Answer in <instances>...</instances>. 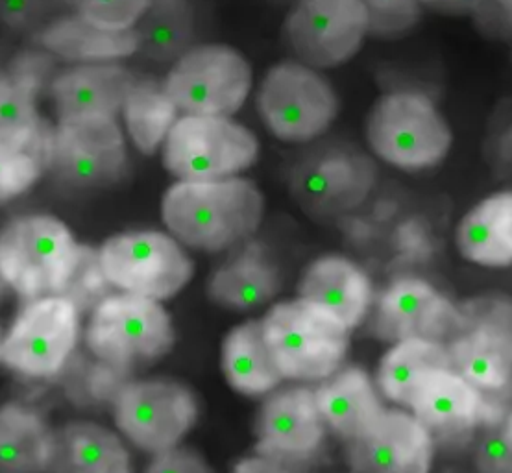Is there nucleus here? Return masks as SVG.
I'll return each instance as SVG.
<instances>
[{"instance_id": "nucleus-2", "label": "nucleus", "mask_w": 512, "mask_h": 473, "mask_svg": "<svg viewBox=\"0 0 512 473\" xmlns=\"http://www.w3.org/2000/svg\"><path fill=\"white\" fill-rule=\"evenodd\" d=\"M366 137L376 156L402 170L439 165L453 143L450 124L420 91H392L379 98L370 111Z\"/></svg>"}, {"instance_id": "nucleus-44", "label": "nucleus", "mask_w": 512, "mask_h": 473, "mask_svg": "<svg viewBox=\"0 0 512 473\" xmlns=\"http://www.w3.org/2000/svg\"><path fill=\"white\" fill-rule=\"evenodd\" d=\"M10 289V285H8V281L4 279V276L0 274V300L6 296V292Z\"/></svg>"}, {"instance_id": "nucleus-1", "label": "nucleus", "mask_w": 512, "mask_h": 473, "mask_svg": "<svg viewBox=\"0 0 512 473\" xmlns=\"http://www.w3.org/2000/svg\"><path fill=\"white\" fill-rule=\"evenodd\" d=\"M265 213V198L244 178L178 182L161 200L172 237L200 252H222L250 237Z\"/></svg>"}, {"instance_id": "nucleus-14", "label": "nucleus", "mask_w": 512, "mask_h": 473, "mask_svg": "<svg viewBox=\"0 0 512 473\" xmlns=\"http://www.w3.org/2000/svg\"><path fill=\"white\" fill-rule=\"evenodd\" d=\"M126 165V143L117 119L58 121L49 170L61 182L76 189H104L121 182Z\"/></svg>"}, {"instance_id": "nucleus-18", "label": "nucleus", "mask_w": 512, "mask_h": 473, "mask_svg": "<svg viewBox=\"0 0 512 473\" xmlns=\"http://www.w3.org/2000/svg\"><path fill=\"white\" fill-rule=\"evenodd\" d=\"M433 448V435L415 416L385 411L352 442V464L361 473H429Z\"/></svg>"}, {"instance_id": "nucleus-28", "label": "nucleus", "mask_w": 512, "mask_h": 473, "mask_svg": "<svg viewBox=\"0 0 512 473\" xmlns=\"http://www.w3.org/2000/svg\"><path fill=\"white\" fill-rule=\"evenodd\" d=\"M457 246L477 265H512V193L488 196L468 211L457 230Z\"/></svg>"}, {"instance_id": "nucleus-23", "label": "nucleus", "mask_w": 512, "mask_h": 473, "mask_svg": "<svg viewBox=\"0 0 512 473\" xmlns=\"http://www.w3.org/2000/svg\"><path fill=\"white\" fill-rule=\"evenodd\" d=\"M47 473H132V461L108 427L76 420L54 431Z\"/></svg>"}, {"instance_id": "nucleus-8", "label": "nucleus", "mask_w": 512, "mask_h": 473, "mask_svg": "<svg viewBox=\"0 0 512 473\" xmlns=\"http://www.w3.org/2000/svg\"><path fill=\"white\" fill-rule=\"evenodd\" d=\"M163 89L187 115L232 117L250 95L252 67L228 45H198L174 61Z\"/></svg>"}, {"instance_id": "nucleus-39", "label": "nucleus", "mask_w": 512, "mask_h": 473, "mask_svg": "<svg viewBox=\"0 0 512 473\" xmlns=\"http://www.w3.org/2000/svg\"><path fill=\"white\" fill-rule=\"evenodd\" d=\"M61 0H0V23L15 32L36 28Z\"/></svg>"}, {"instance_id": "nucleus-41", "label": "nucleus", "mask_w": 512, "mask_h": 473, "mask_svg": "<svg viewBox=\"0 0 512 473\" xmlns=\"http://www.w3.org/2000/svg\"><path fill=\"white\" fill-rule=\"evenodd\" d=\"M289 466L291 461L257 453L256 457H248L237 462L233 466L232 473H293Z\"/></svg>"}, {"instance_id": "nucleus-22", "label": "nucleus", "mask_w": 512, "mask_h": 473, "mask_svg": "<svg viewBox=\"0 0 512 473\" xmlns=\"http://www.w3.org/2000/svg\"><path fill=\"white\" fill-rule=\"evenodd\" d=\"M300 298L354 329L372 302V285L365 272L344 257H322L305 270Z\"/></svg>"}, {"instance_id": "nucleus-20", "label": "nucleus", "mask_w": 512, "mask_h": 473, "mask_svg": "<svg viewBox=\"0 0 512 473\" xmlns=\"http://www.w3.org/2000/svg\"><path fill=\"white\" fill-rule=\"evenodd\" d=\"M137 78L117 63H84L52 80L58 121L113 117L124 108Z\"/></svg>"}, {"instance_id": "nucleus-4", "label": "nucleus", "mask_w": 512, "mask_h": 473, "mask_svg": "<svg viewBox=\"0 0 512 473\" xmlns=\"http://www.w3.org/2000/svg\"><path fill=\"white\" fill-rule=\"evenodd\" d=\"M89 316V352L98 363L121 370L158 361L176 342L171 315L161 302L147 296L113 292Z\"/></svg>"}, {"instance_id": "nucleus-31", "label": "nucleus", "mask_w": 512, "mask_h": 473, "mask_svg": "<svg viewBox=\"0 0 512 473\" xmlns=\"http://www.w3.org/2000/svg\"><path fill=\"white\" fill-rule=\"evenodd\" d=\"M135 30L139 36V52L148 60L176 61L193 47V6L189 0H152Z\"/></svg>"}, {"instance_id": "nucleus-12", "label": "nucleus", "mask_w": 512, "mask_h": 473, "mask_svg": "<svg viewBox=\"0 0 512 473\" xmlns=\"http://www.w3.org/2000/svg\"><path fill=\"white\" fill-rule=\"evenodd\" d=\"M113 416L122 437L154 457L180 446L195 427L198 403L195 394L176 381H130L113 398Z\"/></svg>"}, {"instance_id": "nucleus-10", "label": "nucleus", "mask_w": 512, "mask_h": 473, "mask_svg": "<svg viewBox=\"0 0 512 473\" xmlns=\"http://www.w3.org/2000/svg\"><path fill=\"white\" fill-rule=\"evenodd\" d=\"M257 108L278 139L309 143L335 121L339 100L326 78L313 67L302 61H281L265 76Z\"/></svg>"}, {"instance_id": "nucleus-38", "label": "nucleus", "mask_w": 512, "mask_h": 473, "mask_svg": "<svg viewBox=\"0 0 512 473\" xmlns=\"http://www.w3.org/2000/svg\"><path fill=\"white\" fill-rule=\"evenodd\" d=\"M485 158L498 178L512 176V110L496 119L485 141Z\"/></svg>"}, {"instance_id": "nucleus-42", "label": "nucleus", "mask_w": 512, "mask_h": 473, "mask_svg": "<svg viewBox=\"0 0 512 473\" xmlns=\"http://www.w3.org/2000/svg\"><path fill=\"white\" fill-rule=\"evenodd\" d=\"M433 12L450 15V17H466V15H479L485 0H418Z\"/></svg>"}, {"instance_id": "nucleus-29", "label": "nucleus", "mask_w": 512, "mask_h": 473, "mask_svg": "<svg viewBox=\"0 0 512 473\" xmlns=\"http://www.w3.org/2000/svg\"><path fill=\"white\" fill-rule=\"evenodd\" d=\"M54 429L21 405H0V473H47Z\"/></svg>"}, {"instance_id": "nucleus-26", "label": "nucleus", "mask_w": 512, "mask_h": 473, "mask_svg": "<svg viewBox=\"0 0 512 473\" xmlns=\"http://www.w3.org/2000/svg\"><path fill=\"white\" fill-rule=\"evenodd\" d=\"M220 363L228 385L252 398L276 389L285 379L270 353L261 320L244 322L228 333Z\"/></svg>"}, {"instance_id": "nucleus-24", "label": "nucleus", "mask_w": 512, "mask_h": 473, "mask_svg": "<svg viewBox=\"0 0 512 473\" xmlns=\"http://www.w3.org/2000/svg\"><path fill=\"white\" fill-rule=\"evenodd\" d=\"M39 43L52 56L80 63H108L139 52L137 30H110L80 15L56 19L39 34Z\"/></svg>"}, {"instance_id": "nucleus-27", "label": "nucleus", "mask_w": 512, "mask_h": 473, "mask_svg": "<svg viewBox=\"0 0 512 473\" xmlns=\"http://www.w3.org/2000/svg\"><path fill=\"white\" fill-rule=\"evenodd\" d=\"M281 287L278 268L263 248L250 244L243 254L220 267L209 279V298L232 311H248L270 302Z\"/></svg>"}, {"instance_id": "nucleus-17", "label": "nucleus", "mask_w": 512, "mask_h": 473, "mask_svg": "<svg viewBox=\"0 0 512 473\" xmlns=\"http://www.w3.org/2000/svg\"><path fill=\"white\" fill-rule=\"evenodd\" d=\"M54 71L52 54L23 52L0 71V137L52 148L54 128L41 119L37 98Z\"/></svg>"}, {"instance_id": "nucleus-34", "label": "nucleus", "mask_w": 512, "mask_h": 473, "mask_svg": "<svg viewBox=\"0 0 512 473\" xmlns=\"http://www.w3.org/2000/svg\"><path fill=\"white\" fill-rule=\"evenodd\" d=\"M115 291L106 276L98 248L80 244L73 270L58 296L67 298L80 315H91Z\"/></svg>"}, {"instance_id": "nucleus-7", "label": "nucleus", "mask_w": 512, "mask_h": 473, "mask_svg": "<svg viewBox=\"0 0 512 473\" xmlns=\"http://www.w3.org/2000/svg\"><path fill=\"white\" fill-rule=\"evenodd\" d=\"M376 180V163L359 146L326 141L298 161L289 187L296 204L307 215L331 219L361 206Z\"/></svg>"}, {"instance_id": "nucleus-30", "label": "nucleus", "mask_w": 512, "mask_h": 473, "mask_svg": "<svg viewBox=\"0 0 512 473\" xmlns=\"http://www.w3.org/2000/svg\"><path fill=\"white\" fill-rule=\"evenodd\" d=\"M446 368H452V363L444 344L426 339L400 340L381 359L379 389L389 400L409 407L427 377Z\"/></svg>"}, {"instance_id": "nucleus-25", "label": "nucleus", "mask_w": 512, "mask_h": 473, "mask_svg": "<svg viewBox=\"0 0 512 473\" xmlns=\"http://www.w3.org/2000/svg\"><path fill=\"white\" fill-rule=\"evenodd\" d=\"M324 422L342 438L357 440L366 435L387 409L376 389L359 368H346L315 390Z\"/></svg>"}, {"instance_id": "nucleus-45", "label": "nucleus", "mask_w": 512, "mask_h": 473, "mask_svg": "<svg viewBox=\"0 0 512 473\" xmlns=\"http://www.w3.org/2000/svg\"><path fill=\"white\" fill-rule=\"evenodd\" d=\"M0 340H2V339H0Z\"/></svg>"}, {"instance_id": "nucleus-21", "label": "nucleus", "mask_w": 512, "mask_h": 473, "mask_svg": "<svg viewBox=\"0 0 512 473\" xmlns=\"http://www.w3.org/2000/svg\"><path fill=\"white\" fill-rule=\"evenodd\" d=\"M409 407L431 435L442 437L470 433L488 416L485 396L452 368L427 377Z\"/></svg>"}, {"instance_id": "nucleus-37", "label": "nucleus", "mask_w": 512, "mask_h": 473, "mask_svg": "<svg viewBox=\"0 0 512 473\" xmlns=\"http://www.w3.org/2000/svg\"><path fill=\"white\" fill-rule=\"evenodd\" d=\"M479 473H512V413L498 418L476 453Z\"/></svg>"}, {"instance_id": "nucleus-13", "label": "nucleus", "mask_w": 512, "mask_h": 473, "mask_svg": "<svg viewBox=\"0 0 512 473\" xmlns=\"http://www.w3.org/2000/svg\"><path fill=\"white\" fill-rule=\"evenodd\" d=\"M453 372L481 394H500L512 379V304L481 300L459 309V324L444 344Z\"/></svg>"}, {"instance_id": "nucleus-5", "label": "nucleus", "mask_w": 512, "mask_h": 473, "mask_svg": "<svg viewBox=\"0 0 512 473\" xmlns=\"http://www.w3.org/2000/svg\"><path fill=\"white\" fill-rule=\"evenodd\" d=\"M261 324L285 379H328L348 352L350 329L302 298L274 305Z\"/></svg>"}, {"instance_id": "nucleus-6", "label": "nucleus", "mask_w": 512, "mask_h": 473, "mask_svg": "<svg viewBox=\"0 0 512 473\" xmlns=\"http://www.w3.org/2000/svg\"><path fill=\"white\" fill-rule=\"evenodd\" d=\"M259 143L232 117L187 115L174 122L163 143V167L176 180H222L252 167Z\"/></svg>"}, {"instance_id": "nucleus-32", "label": "nucleus", "mask_w": 512, "mask_h": 473, "mask_svg": "<svg viewBox=\"0 0 512 473\" xmlns=\"http://www.w3.org/2000/svg\"><path fill=\"white\" fill-rule=\"evenodd\" d=\"M122 113L132 143L145 156L158 152L180 117L178 106L165 93L163 85L154 80L135 82Z\"/></svg>"}, {"instance_id": "nucleus-9", "label": "nucleus", "mask_w": 512, "mask_h": 473, "mask_svg": "<svg viewBox=\"0 0 512 473\" xmlns=\"http://www.w3.org/2000/svg\"><path fill=\"white\" fill-rule=\"evenodd\" d=\"M111 285L152 300H169L193 278L195 267L182 243L163 231H128L98 248Z\"/></svg>"}, {"instance_id": "nucleus-36", "label": "nucleus", "mask_w": 512, "mask_h": 473, "mask_svg": "<svg viewBox=\"0 0 512 473\" xmlns=\"http://www.w3.org/2000/svg\"><path fill=\"white\" fill-rule=\"evenodd\" d=\"M370 17V32L381 37H396L411 30L420 19L418 0H363Z\"/></svg>"}, {"instance_id": "nucleus-43", "label": "nucleus", "mask_w": 512, "mask_h": 473, "mask_svg": "<svg viewBox=\"0 0 512 473\" xmlns=\"http://www.w3.org/2000/svg\"><path fill=\"white\" fill-rule=\"evenodd\" d=\"M488 4L492 6L496 15H500L501 21L507 25V28H512V0H485L483 10L487 8Z\"/></svg>"}, {"instance_id": "nucleus-40", "label": "nucleus", "mask_w": 512, "mask_h": 473, "mask_svg": "<svg viewBox=\"0 0 512 473\" xmlns=\"http://www.w3.org/2000/svg\"><path fill=\"white\" fill-rule=\"evenodd\" d=\"M145 473H213V470L195 449L176 446L154 455Z\"/></svg>"}, {"instance_id": "nucleus-11", "label": "nucleus", "mask_w": 512, "mask_h": 473, "mask_svg": "<svg viewBox=\"0 0 512 473\" xmlns=\"http://www.w3.org/2000/svg\"><path fill=\"white\" fill-rule=\"evenodd\" d=\"M80 318L58 294L28 300L0 340V363L19 376H56L78 344Z\"/></svg>"}, {"instance_id": "nucleus-35", "label": "nucleus", "mask_w": 512, "mask_h": 473, "mask_svg": "<svg viewBox=\"0 0 512 473\" xmlns=\"http://www.w3.org/2000/svg\"><path fill=\"white\" fill-rule=\"evenodd\" d=\"M73 13L87 19L93 25L110 30H130L141 21V17L152 0H61Z\"/></svg>"}, {"instance_id": "nucleus-19", "label": "nucleus", "mask_w": 512, "mask_h": 473, "mask_svg": "<svg viewBox=\"0 0 512 473\" xmlns=\"http://www.w3.org/2000/svg\"><path fill=\"white\" fill-rule=\"evenodd\" d=\"M324 424L315 390L276 392L257 418V453L285 461L302 459L318 448Z\"/></svg>"}, {"instance_id": "nucleus-33", "label": "nucleus", "mask_w": 512, "mask_h": 473, "mask_svg": "<svg viewBox=\"0 0 512 473\" xmlns=\"http://www.w3.org/2000/svg\"><path fill=\"white\" fill-rule=\"evenodd\" d=\"M52 148L19 145L0 137V206L25 195L50 169Z\"/></svg>"}, {"instance_id": "nucleus-15", "label": "nucleus", "mask_w": 512, "mask_h": 473, "mask_svg": "<svg viewBox=\"0 0 512 473\" xmlns=\"http://www.w3.org/2000/svg\"><path fill=\"white\" fill-rule=\"evenodd\" d=\"M294 54L313 69L352 60L370 34L363 0H298L285 21Z\"/></svg>"}, {"instance_id": "nucleus-3", "label": "nucleus", "mask_w": 512, "mask_h": 473, "mask_svg": "<svg viewBox=\"0 0 512 473\" xmlns=\"http://www.w3.org/2000/svg\"><path fill=\"white\" fill-rule=\"evenodd\" d=\"M80 244L52 215H25L0 231V274L25 302L60 294Z\"/></svg>"}, {"instance_id": "nucleus-16", "label": "nucleus", "mask_w": 512, "mask_h": 473, "mask_svg": "<svg viewBox=\"0 0 512 473\" xmlns=\"http://www.w3.org/2000/svg\"><path fill=\"white\" fill-rule=\"evenodd\" d=\"M457 324L459 309L427 281L402 278L383 292L374 328L385 342L426 339L446 344Z\"/></svg>"}]
</instances>
